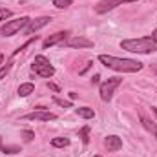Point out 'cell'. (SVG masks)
I'll list each match as a JSON object with an SVG mask.
<instances>
[{
	"label": "cell",
	"instance_id": "obj_32",
	"mask_svg": "<svg viewBox=\"0 0 157 157\" xmlns=\"http://www.w3.org/2000/svg\"><path fill=\"white\" fill-rule=\"evenodd\" d=\"M155 71H157V70H155Z\"/></svg>",
	"mask_w": 157,
	"mask_h": 157
},
{
	"label": "cell",
	"instance_id": "obj_22",
	"mask_svg": "<svg viewBox=\"0 0 157 157\" xmlns=\"http://www.w3.org/2000/svg\"><path fill=\"white\" fill-rule=\"evenodd\" d=\"M9 17H11V9H6V7L0 9V22L6 20V18H9Z\"/></svg>",
	"mask_w": 157,
	"mask_h": 157
},
{
	"label": "cell",
	"instance_id": "obj_12",
	"mask_svg": "<svg viewBox=\"0 0 157 157\" xmlns=\"http://www.w3.org/2000/svg\"><path fill=\"white\" fill-rule=\"evenodd\" d=\"M106 148H108V152H117L122 148V139L117 137V135H108L106 137Z\"/></svg>",
	"mask_w": 157,
	"mask_h": 157
},
{
	"label": "cell",
	"instance_id": "obj_27",
	"mask_svg": "<svg viewBox=\"0 0 157 157\" xmlns=\"http://www.w3.org/2000/svg\"><path fill=\"white\" fill-rule=\"evenodd\" d=\"M70 99H71V101H75V99H77V93H75V91H71V93H70Z\"/></svg>",
	"mask_w": 157,
	"mask_h": 157
},
{
	"label": "cell",
	"instance_id": "obj_11",
	"mask_svg": "<svg viewBox=\"0 0 157 157\" xmlns=\"http://www.w3.org/2000/svg\"><path fill=\"white\" fill-rule=\"evenodd\" d=\"M31 68H33V71H35L37 75H40V77H44V78H49V77H53V75H55V68H53L51 64H46V66L33 64Z\"/></svg>",
	"mask_w": 157,
	"mask_h": 157
},
{
	"label": "cell",
	"instance_id": "obj_16",
	"mask_svg": "<svg viewBox=\"0 0 157 157\" xmlns=\"http://www.w3.org/2000/svg\"><path fill=\"white\" fill-rule=\"evenodd\" d=\"M88 135H90V126H84V128L78 132V137L82 139V143H84V144H88V143H90V137H88Z\"/></svg>",
	"mask_w": 157,
	"mask_h": 157
},
{
	"label": "cell",
	"instance_id": "obj_5",
	"mask_svg": "<svg viewBox=\"0 0 157 157\" xmlns=\"http://www.w3.org/2000/svg\"><path fill=\"white\" fill-rule=\"evenodd\" d=\"M130 2H137V0H101V2L95 6V13L102 15V13H108V11L115 9L117 6H122V4H130Z\"/></svg>",
	"mask_w": 157,
	"mask_h": 157
},
{
	"label": "cell",
	"instance_id": "obj_31",
	"mask_svg": "<svg viewBox=\"0 0 157 157\" xmlns=\"http://www.w3.org/2000/svg\"><path fill=\"white\" fill-rule=\"evenodd\" d=\"M95 157H102V155H95Z\"/></svg>",
	"mask_w": 157,
	"mask_h": 157
},
{
	"label": "cell",
	"instance_id": "obj_10",
	"mask_svg": "<svg viewBox=\"0 0 157 157\" xmlns=\"http://www.w3.org/2000/svg\"><path fill=\"white\" fill-rule=\"evenodd\" d=\"M139 117H141V124H143V126H144V128H146V130H148V132H150V133H152V135L157 139V124L150 117H148L143 110L139 112Z\"/></svg>",
	"mask_w": 157,
	"mask_h": 157
},
{
	"label": "cell",
	"instance_id": "obj_14",
	"mask_svg": "<svg viewBox=\"0 0 157 157\" xmlns=\"http://www.w3.org/2000/svg\"><path fill=\"white\" fill-rule=\"evenodd\" d=\"M75 113H77L78 117H82V119H93L95 117V112H93L91 108H88V106H84V108H77Z\"/></svg>",
	"mask_w": 157,
	"mask_h": 157
},
{
	"label": "cell",
	"instance_id": "obj_6",
	"mask_svg": "<svg viewBox=\"0 0 157 157\" xmlns=\"http://www.w3.org/2000/svg\"><path fill=\"white\" fill-rule=\"evenodd\" d=\"M49 22H51V17H39V18H35V20H29V24L26 26V33H28V35H31V33L39 31L40 28L48 26Z\"/></svg>",
	"mask_w": 157,
	"mask_h": 157
},
{
	"label": "cell",
	"instance_id": "obj_28",
	"mask_svg": "<svg viewBox=\"0 0 157 157\" xmlns=\"http://www.w3.org/2000/svg\"><path fill=\"white\" fill-rule=\"evenodd\" d=\"M152 113L155 115V122H157V108H152Z\"/></svg>",
	"mask_w": 157,
	"mask_h": 157
},
{
	"label": "cell",
	"instance_id": "obj_19",
	"mask_svg": "<svg viewBox=\"0 0 157 157\" xmlns=\"http://www.w3.org/2000/svg\"><path fill=\"white\" fill-rule=\"evenodd\" d=\"M33 64H39V66H46V64H49V60L44 57V55H37L35 57V60H33Z\"/></svg>",
	"mask_w": 157,
	"mask_h": 157
},
{
	"label": "cell",
	"instance_id": "obj_29",
	"mask_svg": "<svg viewBox=\"0 0 157 157\" xmlns=\"http://www.w3.org/2000/svg\"><path fill=\"white\" fill-rule=\"evenodd\" d=\"M2 62H4V55L0 53V66H2Z\"/></svg>",
	"mask_w": 157,
	"mask_h": 157
},
{
	"label": "cell",
	"instance_id": "obj_15",
	"mask_svg": "<svg viewBox=\"0 0 157 157\" xmlns=\"http://www.w3.org/2000/svg\"><path fill=\"white\" fill-rule=\"evenodd\" d=\"M70 144V139H66V137H55V139H51V146H55V148H66Z\"/></svg>",
	"mask_w": 157,
	"mask_h": 157
},
{
	"label": "cell",
	"instance_id": "obj_24",
	"mask_svg": "<svg viewBox=\"0 0 157 157\" xmlns=\"http://www.w3.org/2000/svg\"><path fill=\"white\" fill-rule=\"evenodd\" d=\"M91 66H93V62H91V60H90V62H86V66H84L82 70H78V75H84V73H86V71H88Z\"/></svg>",
	"mask_w": 157,
	"mask_h": 157
},
{
	"label": "cell",
	"instance_id": "obj_20",
	"mask_svg": "<svg viewBox=\"0 0 157 157\" xmlns=\"http://www.w3.org/2000/svg\"><path fill=\"white\" fill-rule=\"evenodd\" d=\"M22 137H24V141H26V143H29V141H33L35 133H33L31 130H24V132H22Z\"/></svg>",
	"mask_w": 157,
	"mask_h": 157
},
{
	"label": "cell",
	"instance_id": "obj_2",
	"mask_svg": "<svg viewBox=\"0 0 157 157\" xmlns=\"http://www.w3.org/2000/svg\"><path fill=\"white\" fill-rule=\"evenodd\" d=\"M121 48L130 53H155L157 51V39L154 37H141V39H128L121 42Z\"/></svg>",
	"mask_w": 157,
	"mask_h": 157
},
{
	"label": "cell",
	"instance_id": "obj_21",
	"mask_svg": "<svg viewBox=\"0 0 157 157\" xmlns=\"http://www.w3.org/2000/svg\"><path fill=\"white\" fill-rule=\"evenodd\" d=\"M2 152L4 154H17V152H20V148L18 146H2Z\"/></svg>",
	"mask_w": 157,
	"mask_h": 157
},
{
	"label": "cell",
	"instance_id": "obj_3",
	"mask_svg": "<svg viewBox=\"0 0 157 157\" xmlns=\"http://www.w3.org/2000/svg\"><path fill=\"white\" fill-rule=\"evenodd\" d=\"M29 20H31V18H28V17H20V18H15V20H7V22L0 28V33H2L4 37H13V35H17L22 28H26V26L29 24Z\"/></svg>",
	"mask_w": 157,
	"mask_h": 157
},
{
	"label": "cell",
	"instance_id": "obj_4",
	"mask_svg": "<svg viewBox=\"0 0 157 157\" xmlns=\"http://www.w3.org/2000/svg\"><path fill=\"white\" fill-rule=\"evenodd\" d=\"M121 80L122 78H119V77H112V78H108V80H104V82H101V99L102 101H112V97H113V90L117 88L119 84H121Z\"/></svg>",
	"mask_w": 157,
	"mask_h": 157
},
{
	"label": "cell",
	"instance_id": "obj_1",
	"mask_svg": "<svg viewBox=\"0 0 157 157\" xmlns=\"http://www.w3.org/2000/svg\"><path fill=\"white\" fill-rule=\"evenodd\" d=\"M99 62H102L106 68L113 71H122V73H135L143 70V62L133 59H119L113 55H99Z\"/></svg>",
	"mask_w": 157,
	"mask_h": 157
},
{
	"label": "cell",
	"instance_id": "obj_7",
	"mask_svg": "<svg viewBox=\"0 0 157 157\" xmlns=\"http://www.w3.org/2000/svg\"><path fill=\"white\" fill-rule=\"evenodd\" d=\"M66 48H93V40L84 39V37H71V39L62 42Z\"/></svg>",
	"mask_w": 157,
	"mask_h": 157
},
{
	"label": "cell",
	"instance_id": "obj_9",
	"mask_svg": "<svg viewBox=\"0 0 157 157\" xmlns=\"http://www.w3.org/2000/svg\"><path fill=\"white\" fill-rule=\"evenodd\" d=\"M24 119H26V121H55L57 115L51 113V112H46V110H37V112H33V113L24 115Z\"/></svg>",
	"mask_w": 157,
	"mask_h": 157
},
{
	"label": "cell",
	"instance_id": "obj_13",
	"mask_svg": "<svg viewBox=\"0 0 157 157\" xmlns=\"http://www.w3.org/2000/svg\"><path fill=\"white\" fill-rule=\"evenodd\" d=\"M33 91H35L33 82H24V84L18 86V95H20V97H28V95H31Z\"/></svg>",
	"mask_w": 157,
	"mask_h": 157
},
{
	"label": "cell",
	"instance_id": "obj_18",
	"mask_svg": "<svg viewBox=\"0 0 157 157\" xmlns=\"http://www.w3.org/2000/svg\"><path fill=\"white\" fill-rule=\"evenodd\" d=\"M53 102L62 106V108H71V101H64V99H59V97H53Z\"/></svg>",
	"mask_w": 157,
	"mask_h": 157
},
{
	"label": "cell",
	"instance_id": "obj_23",
	"mask_svg": "<svg viewBox=\"0 0 157 157\" xmlns=\"http://www.w3.org/2000/svg\"><path fill=\"white\" fill-rule=\"evenodd\" d=\"M11 64H13V62H9V64H6V66H2V68H0V78H4L6 75H7V71L11 70Z\"/></svg>",
	"mask_w": 157,
	"mask_h": 157
},
{
	"label": "cell",
	"instance_id": "obj_26",
	"mask_svg": "<svg viewBox=\"0 0 157 157\" xmlns=\"http://www.w3.org/2000/svg\"><path fill=\"white\" fill-rule=\"evenodd\" d=\"M99 80H101V75H93L91 77V84H99Z\"/></svg>",
	"mask_w": 157,
	"mask_h": 157
},
{
	"label": "cell",
	"instance_id": "obj_8",
	"mask_svg": "<svg viewBox=\"0 0 157 157\" xmlns=\"http://www.w3.org/2000/svg\"><path fill=\"white\" fill-rule=\"evenodd\" d=\"M68 35H70V31H59V33H55V35H49L48 39L42 42V48L48 49V48H51V46H55V44H60V42H64V40L68 39Z\"/></svg>",
	"mask_w": 157,
	"mask_h": 157
},
{
	"label": "cell",
	"instance_id": "obj_30",
	"mask_svg": "<svg viewBox=\"0 0 157 157\" xmlns=\"http://www.w3.org/2000/svg\"><path fill=\"white\" fill-rule=\"evenodd\" d=\"M152 37H154V39H157V29L154 31V33H152Z\"/></svg>",
	"mask_w": 157,
	"mask_h": 157
},
{
	"label": "cell",
	"instance_id": "obj_25",
	"mask_svg": "<svg viewBox=\"0 0 157 157\" xmlns=\"http://www.w3.org/2000/svg\"><path fill=\"white\" fill-rule=\"evenodd\" d=\"M48 88H49V90H53V91H57V93L60 91V88H59L57 84H53V82H48Z\"/></svg>",
	"mask_w": 157,
	"mask_h": 157
},
{
	"label": "cell",
	"instance_id": "obj_17",
	"mask_svg": "<svg viewBox=\"0 0 157 157\" xmlns=\"http://www.w3.org/2000/svg\"><path fill=\"white\" fill-rule=\"evenodd\" d=\"M71 2H73V0H53V6H55L57 9H66V7L71 6Z\"/></svg>",
	"mask_w": 157,
	"mask_h": 157
}]
</instances>
